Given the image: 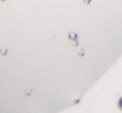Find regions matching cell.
Instances as JSON below:
<instances>
[{"label":"cell","instance_id":"2","mask_svg":"<svg viewBox=\"0 0 122 113\" xmlns=\"http://www.w3.org/2000/svg\"><path fill=\"white\" fill-rule=\"evenodd\" d=\"M117 107L122 111V98H120V99H118V101H117Z\"/></svg>","mask_w":122,"mask_h":113},{"label":"cell","instance_id":"3","mask_svg":"<svg viewBox=\"0 0 122 113\" xmlns=\"http://www.w3.org/2000/svg\"><path fill=\"white\" fill-rule=\"evenodd\" d=\"M0 54H1V55H4V56H5V55L7 54V50H6V49H1V50H0Z\"/></svg>","mask_w":122,"mask_h":113},{"label":"cell","instance_id":"6","mask_svg":"<svg viewBox=\"0 0 122 113\" xmlns=\"http://www.w3.org/2000/svg\"><path fill=\"white\" fill-rule=\"evenodd\" d=\"M72 44H73V46H78V41H74Z\"/></svg>","mask_w":122,"mask_h":113},{"label":"cell","instance_id":"7","mask_svg":"<svg viewBox=\"0 0 122 113\" xmlns=\"http://www.w3.org/2000/svg\"><path fill=\"white\" fill-rule=\"evenodd\" d=\"M0 1H5V0H0Z\"/></svg>","mask_w":122,"mask_h":113},{"label":"cell","instance_id":"4","mask_svg":"<svg viewBox=\"0 0 122 113\" xmlns=\"http://www.w3.org/2000/svg\"><path fill=\"white\" fill-rule=\"evenodd\" d=\"M85 55V51L84 50H79L78 51V56H84Z\"/></svg>","mask_w":122,"mask_h":113},{"label":"cell","instance_id":"1","mask_svg":"<svg viewBox=\"0 0 122 113\" xmlns=\"http://www.w3.org/2000/svg\"><path fill=\"white\" fill-rule=\"evenodd\" d=\"M68 38H70L72 42H74V41L78 39V35H77L76 32H70V33H68Z\"/></svg>","mask_w":122,"mask_h":113},{"label":"cell","instance_id":"5","mask_svg":"<svg viewBox=\"0 0 122 113\" xmlns=\"http://www.w3.org/2000/svg\"><path fill=\"white\" fill-rule=\"evenodd\" d=\"M83 3H84V4H90L91 0H83Z\"/></svg>","mask_w":122,"mask_h":113}]
</instances>
